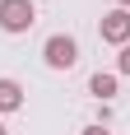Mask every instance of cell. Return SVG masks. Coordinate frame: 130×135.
I'll list each match as a JSON object with an SVG mask.
<instances>
[{"label":"cell","mask_w":130,"mask_h":135,"mask_svg":"<svg viewBox=\"0 0 130 135\" xmlns=\"http://www.w3.org/2000/svg\"><path fill=\"white\" fill-rule=\"evenodd\" d=\"M88 93H98V98H116V75H102V70H98V75L88 79Z\"/></svg>","instance_id":"cell-5"},{"label":"cell","mask_w":130,"mask_h":135,"mask_svg":"<svg viewBox=\"0 0 130 135\" xmlns=\"http://www.w3.org/2000/svg\"><path fill=\"white\" fill-rule=\"evenodd\" d=\"M116 70H121V75H130V47H121V61H116Z\"/></svg>","instance_id":"cell-6"},{"label":"cell","mask_w":130,"mask_h":135,"mask_svg":"<svg viewBox=\"0 0 130 135\" xmlns=\"http://www.w3.org/2000/svg\"><path fill=\"white\" fill-rule=\"evenodd\" d=\"M42 56H47V65H51V70H70V65L79 61V47H74V37H65V33H56V37H47Z\"/></svg>","instance_id":"cell-2"},{"label":"cell","mask_w":130,"mask_h":135,"mask_svg":"<svg viewBox=\"0 0 130 135\" xmlns=\"http://www.w3.org/2000/svg\"><path fill=\"white\" fill-rule=\"evenodd\" d=\"M102 42L130 47V14H126V9H112V14H102Z\"/></svg>","instance_id":"cell-3"},{"label":"cell","mask_w":130,"mask_h":135,"mask_svg":"<svg viewBox=\"0 0 130 135\" xmlns=\"http://www.w3.org/2000/svg\"><path fill=\"white\" fill-rule=\"evenodd\" d=\"M84 135H112V131H102V126H84Z\"/></svg>","instance_id":"cell-7"},{"label":"cell","mask_w":130,"mask_h":135,"mask_svg":"<svg viewBox=\"0 0 130 135\" xmlns=\"http://www.w3.org/2000/svg\"><path fill=\"white\" fill-rule=\"evenodd\" d=\"M0 135H5V126H0Z\"/></svg>","instance_id":"cell-9"},{"label":"cell","mask_w":130,"mask_h":135,"mask_svg":"<svg viewBox=\"0 0 130 135\" xmlns=\"http://www.w3.org/2000/svg\"><path fill=\"white\" fill-rule=\"evenodd\" d=\"M121 5H130V0H121Z\"/></svg>","instance_id":"cell-8"},{"label":"cell","mask_w":130,"mask_h":135,"mask_svg":"<svg viewBox=\"0 0 130 135\" xmlns=\"http://www.w3.org/2000/svg\"><path fill=\"white\" fill-rule=\"evenodd\" d=\"M14 107H23V89L14 79H0V112H14Z\"/></svg>","instance_id":"cell-4"},{"label":"cell","mask_w":130,"mask_h":135,"mask_svg":"<svg viewBox=\"0 0 130 135\" xmlns=\"http://www.w3.org/2000/svg\"><path fill=\"white\" fill-rule=\"evenodd\" d=\"M33 19H37L33 0H0V28L5 33H28Z\"/></svg>","instance_id":"cell-1"}]
</instances>
